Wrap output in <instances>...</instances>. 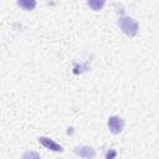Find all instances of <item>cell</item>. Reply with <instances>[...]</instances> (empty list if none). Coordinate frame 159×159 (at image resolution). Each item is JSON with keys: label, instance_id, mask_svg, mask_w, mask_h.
I'll list each match as a JSON object with an SVG mask.
<instances>
[{"label": "cell", "instance_id": "4", "mask_svg": "<svg viewBox=\"0 0 159 159\" xmlns=\"http://www.w3.org/2000/svg\"><path fill=\"white\" fill-rule=\"evenodd\" d=\"M76 154L82 157V158H94L96 157V152L91 148V147H87V145H83V147H77L75 149Z\"/></svg>", "mask_w": 159, "mask_h": 159}, {"label": "cell", "instance_id": "6", "mask_svg": "<svg viewBox=\"0 0 159 159\" xmlns=\"http://www.w3.org/2000/svg\"><path fill=\"white\" fill-rule=\"evenodd\" d=\"M87 2H88L89 7H91L92 10L99 11V10L103 9V6H104V4H106V0H88Z\"/></svg>", "mask_w": 159, "mask_h": 159}, {"label": "cell", "instance_id": "1", "mask_svg": "<svg viewBox=\"0 0 159 159\" xmlns=\"http://www.w3.org/2000/svg\"><path fill=\"white\" fill-rule=\"evenodd\" d=\"M118 26H119V29L125 35H128L130 37L135 36L137 32H138V29H139L138 22L134 19L129 17V16H122V17H119L118 19Z\"/></svg>", "mask_w": 159, "mask_h": 159}, {"label": "cell", "instance_id": "2", "mask_svg": "<svg viewBox=\"0 0 159 159\" xmlns=\"http://www.w3.org/2000/svg\"><path fill=\"white\" fill-rule=\"evenodd\" d=\"M108 128L113 134H119L124 128V120L118 116H112L108 119Z\"/></svg>", "mask_w": 159, "mask_h": 159}, {"label": "cell", "instance_id": "3", "mask_svg": "<svg viewBox=\"0 0 159 159\" xmlns=\"http://www.w3.org/2000/svg\"><path fill=\"white\" fill-rule=\"evenodd\" d=\"M39 142H40L46 149H48V150H52V152H62V150H63V148H62L60 144H57L56 142H53L52 139H50V138H47V137H40V138H39Z\"/></svg>", "mask_w": 159, "mask_h": 159}, {"label": "cell", "instance_id": "5", "mask_svg": "<svg viewBox=\"0 0 159 159\" xmlns=\"http://www.w3.org/2000/svg\"><path fill=\"white\" fill-rule=\"evenodd\" d=\"M17 5L26 11H31L36 7V0H17Z\"/></svg>", "mask_w": 159, "mask_h": 159}]
</instances>
